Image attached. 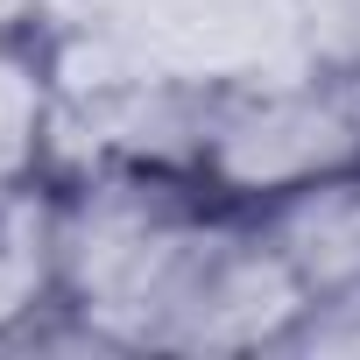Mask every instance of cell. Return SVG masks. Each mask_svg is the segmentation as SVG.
I'll return each instance as SVG.
<instances>
[{"label":"cell","mask_w":360,"mask_h":360,"mask_svg":"<svg viewBox=\"0 0 360 360\" xmlns=\"http://www.w3.org/2000/svg\"><path fill=\"white\" fill-rule=\"evenodd\" d=\"M297 318H311V290L255 226V233H226L205 248V262H198L184 304L169 311L162 339L169 346H269Z\"/></svg>","instance_id":"3957f363"},{"label":"cell","mask_w":360,"mask_h":360,"mask_svg":"<svg viewBox=\"0 0 360 360\" xmlns=\"http://www.w3.org/2000/svg\"><path fill=\"white\" fill-rule=\"evenodd\" d=\"M198 162L219 191L248 205H276L283 191L353 169L360 162V85L325 78V85L240 99L198 127Z\"/></svg>","instance_id":"7a4b0ae2"},{"label":"cell","mask_w":360,"mask_h":360,"mask_svg":"<svg viewBox=\"0 0 360 360\" xmlns=\"http://www.w3.org/2000/svg\"><path fill=\"white\" fill-rule=\"evenodd\" d=\"M262 233L311 290V311L353 304L360 297V162L262 205Z\"/></svg>","instance_id":"277c9868"},{"label":"cell","mask_w":360,"mask_h":360,"mask_svg":"<svg viewBox=\"0 0 360 360\" xmlns=\"http://www.w3.org/2000/svg\"><path fill=\"white\" fill-rule=\"evenodd\" d=\"M212 233L191 198L148 169H99L57 212L64 304L106 339H162Z\"/></svg>","instance_id":"6da1fadb"},{"label":"cell","mask_w":360,"mask_h":360,"mask_svg":"<svg viewBox=\"0 0 360 360\" xmlns=\"http://www.w3.org/2000/svg\"><path fill=\"white\" fill-rule=\"evenodd\" d=\"M57 212H64V198H43L29 184L0 191V339L22 332L43 304H64Z\"/></svg>","instance_id":"5b68a950"}]
</instances>
